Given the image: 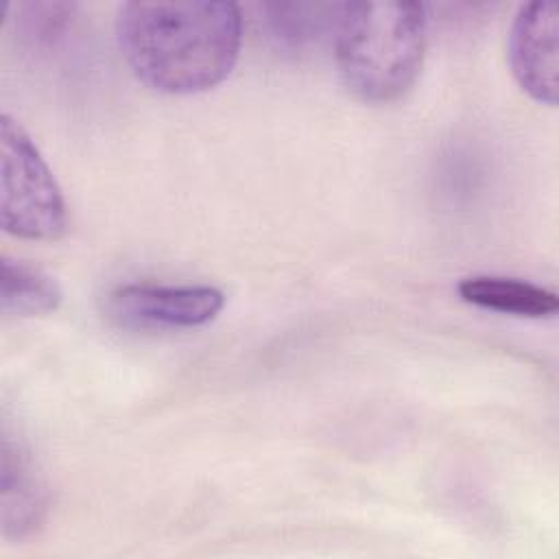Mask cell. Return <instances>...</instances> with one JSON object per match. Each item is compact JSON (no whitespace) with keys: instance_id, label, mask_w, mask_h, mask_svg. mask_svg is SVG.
Listing matches in <instances>:
<instances>
[{"instance_id":"cell-8","label":"cell","mask_w":559,"mask_h":559,"mask_svg":"<svg viewBox=\"0 0 559 559\" xmlns=\"http://www.w3.org/2000/svg\"><path fill=\"white\" fill-rule=\"evenodd\" d=\"M63 299L61 286L46 271L2 258L0 273V310L7 317H41L55 312Z\"/></svg>"},{"instance_id":"cell-3","label":"cell","mask_w":559,"mask_h":559,"mask_svg":"<svg viewBox=\"0 0 559 559\" xmlns=\"http://www.w3.org/2000/svg\"><path fill=\"white\" fill-rule=\"evenodd\" d=\"M0 223L24 240H57L68 227L63 192L31 135L0 118Z\"/></svg>"},{"instance_id":"cell-7","label":"cell","mask_w":559,"mask_h":559,"mask_svg":"<svg viewBox=\"0 0 559 559\" xmlns=\"http://www.w3.org/2000/svg\"><path fill=\"white\" fill-rule=\"evenodd\" d=\"M456 290L459 297L472 306L513 317L544 319L559 310L557 293L518 277L469 275L459 282Z\"/></svg>"},{"instance_id":"cell-2","label":"cell","mask_w":559,"mask_h":559,"mask_svg":"<svg viewBox=\"0 0 559 559\" xmlns=\"http://www.w3.org/2000/svg\"><path fill=\"white\" fill-rule=\"evenodd\" d=\"M334 33L338 76L358 100L382 105L411 90L426 55L424 4L343 2Z\"/></svg>"},{"instance_id":"cell-1","label":"cell","mask_w":559,"mask_h":559,"mask_svg":"<svg viewBox=\"0 0 559 559\" xmlns=\"http://www.w3.org/2000/svg\"><path fill=\"white\" fill-rule=\"evenodd\" d=\"M116 39L131 72L162 94H199L236 66L242 15L234 2H124Z\"/></svg>"},{"instance_id":"cell-5","label":"cell","mask_w":559,"mask_h":559,"mask_svg":"<svg viewBox=\"0 0 559 559\" xmlns=\"http://www.w3.org/2000/svg\"><path fill=\"white\" fill-rule=\"evenodd\" d=\"M509 66L518 85L555 107L559 90V15L555 2L524 4L509 33Z\"/></svg>"},{"instance_id":"cell-6","label":"cell","mask_w":559,"mask_h":559,"mask_svg":"<svg viewBox=\"0 0 559 559\" xmlns=\"http://www.w3.org/2000/svg\"><path fill=\"white\" fill-rule=\"evenodd\" d=\"M48 511V491L37 474L28 452L2 435L0 461V518L7 537H26L33 533Z\"/></svg>"},{"instance_id":"cell-4","label":"cell","mask_w":559,"mask_h":559,"mask_svg":"<svg viewBox=\"0 0 559 559\" xmlns=\"http://www.w3.org/2000/svg\"><path fill=\"white\" fill-rule=\"evenodd\" d=\"M107 306L114 317L133 325L199 328L216 319L225 295L210 284L133 282L116 286Z\"/></svg>"}]
</instances>
